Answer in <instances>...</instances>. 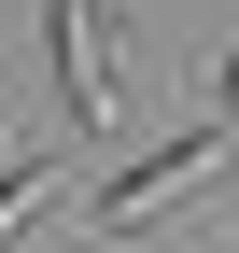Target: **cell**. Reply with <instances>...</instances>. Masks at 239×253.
<instances>
[{"mask_svg": "<svg viewBox=\"0 0 239 253\" xmlns=\"http://www.w3.org/2000/svg\"><path fill=\"white\" fill-rule=\"evenodd\" d=\"M225 169H239V126L211 113V126H183V141L127 155V169H113V183H99L84 211H99V239H141V225H169V211H197V197H211Z\"/></svg>", "mask_w": 239, "mask_h": 253, "instance_id": "6da1fadb", "label": "cell"}, {"mask_svg": "<svg viewBox=\"0 0 239 253\" xmlns=\"http://www.w3.org/2000/svg\"><path fill=\"white\" fill-rule=\"evenodd\" d=\"M42 71H56V113L84 141L127 126V14L113 0H42Z\"/></svg>", "mask_w": 239, "mask_h": 253, "instance_id": "7a4b0ae2", "label": "cell"}, {"mask_svg": "<svg viewBox=\"0 0 239 253\" xmlns=\"http://www.w3.org/2000/svg\"><path fill=\"white\" fill-rule=\"evenodd\" d=\"M56 197H71V155H14V169H0V239H14V225H42Z\"/></svg>", "mask_w": 239, "mask_h": 253, "instance_id": "3957f363", "label": "cell"}, {"mask_svg": "<svg viewBox=\"0 0 239 253\" xmlns=\"http://www.w3.org/2000/svg\"><path fill=\"white\" fill-rule=\"evenodd\" d=\"M211 113H225V126H239V56H225V71H211Z\"/></svg>", "mask_w": 239, "mask_h": 253, "instance_id": "277c9868", "label": "cell"}]
</instances>
